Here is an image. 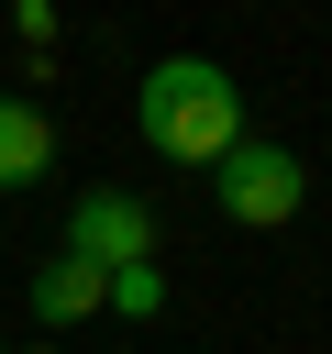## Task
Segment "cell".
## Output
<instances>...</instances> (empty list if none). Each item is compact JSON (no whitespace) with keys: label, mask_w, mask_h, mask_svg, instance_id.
I'll use <instances>...</instances> for the list:
<instances>
[{"label":"cell","mask_w":332,"mask_h":354,"mask_svg":"<svg viewBox=\"0 0 332 354\" xmlns=\"http://www.w3.org/2000/svg\"><path fill=\"white\" fill-rule=\"evenodd\" d=\"M11 33H22L33 55H44V44H55V0H22V11H11Z\"/></svg>","instance_id":"52a82bcc"},{"label":"cell","mask_w":332,"mask_h":354,"mask_svg":"<svg viewBox=\"0 0 332 354\" xmlns=\"http://www.w3.org/2000/svg\"><path fill=\"white\" fill-rule=\"evenodd\" d=\"M0 354H11V343H0Z\"/></svg>","instance_id":"9c48e42d"},{"label":"cell","mask_w":332,"mask_h":354,"mask_svg":"<svg viewBox=\"0 0 332 354\" xmlns=\"http://www.w3.org/2000/svg\"><path fill=\"white\" fill-rule=\"evenodd\" d=\"M44 177H55V122L0 88V188H44Z\"/></svg>","instance_id":"5b68a950"},{"label":"cell","mask_w":332,"mask_h":354,"mask_svg":"<svg viewBox=\"0 0 332 354\" xmlns=\"http://www.w3.org/2000/svg\"><path fill=\"white\" fill-rule=\"evenodd\" d=\"M100 310H122V321H155V310H166V277H155V266H122Z\"/></svg>","instance_id":"8992f818"},{"label":"cell","mask_w":332,"mask_h":354,"mask_svg":"<svg viewBox=\"0 0 332 354\" xmlns=\"http://www.w3.org/2000/svg\"><path fill=\"white\" fill-rule=\"evenodd\" d=\"M100 299H111L100 266H77V254H44V266H33V321H44V343L77 332V321H100Z\"/></svg>","instance_id":"277c9868"},{"label":"cell","mask_w":332,"mask_h":354,"mask_svg":"<svg viewBox=\"0 0 332 354\" xmlns=\"http://www.w3.org/2000/svg\"><path fill=\"white\" fill-rule=\"evenodd\" d=\"M55 254H77V266H100V277L155 266V210H144L133 188H77V199H66V243H55Z\"/></svg>","instance_id":"3957f363"},{"label":"cell","mask_w":332,"mask_h":354,"mask_svg":"<svg viewBox=\"0 0 332 354\" xmlns=\"http://www.w3.org/2000/svg\"><path fill=\"white\" fill-rule=\"evenodd\" d=\"M210 199H221V221H243V232H277V221H299V199H310V166L288 155V144H232L221 166H210Z\"/></svg>","instance_id":"7a4b0ae2"},{"label":"cell","mask_w":332,"mask_h":354,"mask_svg":"<svg viewBox=\"0 0 332 354\" xmlns=\"http://www.w3.org/2000/svg\"><path fill=\"white\" fill-rule=\"evenodd\" d=\"M33 354H55V343H33Z\"/></svg>","instance_id":"ba28073f"},{"label":"cell","mask_w":332,"mask_h":354,"mask_svg":"<svg viewBox=\"0 0 332 354\" xmlns=\"http://www.w3.org/2000/svg\"><path fill=\"white\" fill-rule=\"evenodd\" d=\"M133 122L166 166H221L243 144V88H232L221 55H155L133 77Z\"/></svg>","instance_id":"6da1fadb"}]
</instances>
